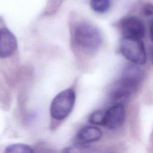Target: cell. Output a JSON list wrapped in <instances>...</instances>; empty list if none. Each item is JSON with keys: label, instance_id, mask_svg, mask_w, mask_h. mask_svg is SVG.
I'll return each mask as SVG.
<instances>
[{"label": "cell", "instance_id": "3957f363", "mask_svg": "<svg viewBox=\"0 0 153 153\" xmlns=\"http://www.w3.org/2000/svg\"><path fill=\"white\" fill-rule=\"evenodd\" d=\"M76 99L75 91L72 88H66L59 93L53 99L50 114L57 121L65 119L72 111Z\"/></svg>", "mask_w": 153, "mask_h": 153}, {"label": "cell", "instance_id": "8fae6325", "mask_svg": "<svg viewBox=\"0 0 153 153\" xmlns=\"http://www.w3.org/2000/svg\"><path fill=\"white\" fill-rule=\"evenodd\" d=\"M104 120V112L97 110L94 111L89 117L88 121L94 125H103Z\"/></svg>", "mask_w": 153, "mask_h": 153}, {"label": "cell", "instance_id": "8992f818", "mask_svg": "<svg viewBox=\"0 0 153 153\" xmlns=\"http://www.w3.org/2000/svg\"><path fill=\"white\" fill-rule=\"evenodd\" d=\"M123 37L142 39L145 36V27L139 18L130 16L124 18L120 23Z\"/></svg>", "mask_w": 153, "mask_h": 153}, {"label": "cell", "instance_id": "6da1fadb", "mask_svg": "<svg viewBox=\"0 0 153 153\" xmlns=\"http://www.w3.org/2000/svg\"><path fill=\"white\" fill-rule=\"evenodd\" d=\"M69 23L71 47L76 57L99 49L102 37L97 27L85 20L78 19L76 14L70 17Z\"/></svg>", "mask_w": 153, "mask_h": 153}, {"label": "cell", "instance_id": "9a60e30c", "mask_svg": "<svg viewBox=\"0 0 153 153\" xmlns=\"http://www.w3.org/2000/svg\"><path fill=\"white\" fill-rule=\"evenodd\" d=\"M152 64H153V48H152Z\"/></svg>", "mask_w": 153, "mask_h": 153}, {"label": "cell", "instance_id": "52a82bcc", "mask_svg": "<svg viewBox=\"0 0 153 153\" xmlns=\"http://www.w3.org/2000/svg\"><path fill=\"white\" fill-rule=\"evenodd\" d=\"M126 111L124 105L117 103L111 106L104 112L103 126L109 129H116L120 127L125 120Z\"/></svg>", "mask_w": 153, "mask_h": 153}, {"label": "cell", "instance_id": "7a4b0ae2", "mask_svg": "<svg viewBox=\"0 0 153 153\" xmlns=\"http://www.w3.org/2000/svg\"><path fill=\"white\" fill-rule=\"evenodd\" d=\"M142 72L137 65H128L123 71L121 77L115 83L111 91L114 100L127 97L137 88Z\"/></svg>", "mask_w": 153, "mask_h": 153}, {"label": "cell", "instance_id": "9c48e42d", "mask_svg": "<svg viewBox=\"0 0 153 153\" xmlns=\"http://www.w3.org/2000/svg\"><path fill=\"white\" fill-rule=\"evenodd\" d=\"M3 153H33V150L28 145L14 143L7 146Z\"/></svg>", "mask_w": 153, "mask_h": 153}, {"label": "cell", "instance_id": "30bf717a", "mask_svg": "<svg viewBox=\"0 0 153 153\" xmlns=\"http://www.w3.org/2000/svg\"><path fill=\"white\" fill-rule=\"evenodd\" d=\"M90 7L97 13H104L108 11L111 6L110 0H90Z\"/></svg>", "mask_w": 153, "mask_h": 153}, {"label": "cell", "instance_id": "4fadbf2b", "mask_svg": "<svg viewBox=\"0 0 153 153\" xmlns=\"http://www.w3.org/2000/svg\"><path fill=\"white\" fill-rule=\"evenodd\" d=\"M143 13L146 16H153V5L146 4L143 7Z\"/></svg>", "mask_w": 153, "mask_h": 153}, {"label": "cell", "instance_id": "ba28073f", "mask_svg": "<svg viewBox=\"0 0 153 153\" xmlns=\"http://www.w3.org/2000/svg\"><path fill=\"white\" fill-rule=\"evenodd\" d=\"M102 135V130L97 127L89 126L81 128L76 135L79 144H87L97 141Z\"/></svg>", "mask_w": 153, "mask_h": 153}, {"label": "cell", "instance_id": "5bb4252c", "mask_svg": "<svg viewBox=\"0 0 153 153\" xmlns=\"http://www.w3.org/2000/svg\"><path fill=\"white\" fill-rule=\"evenodd\" d=\"M149 33L151 39L153 41V17L151 19L149 23Z\"/></svg>", "mask_w": 153, "mask_h": 153}, {"label": "cell", "instance_id": "7c38bea8", "mask_svg": "<svg viewBox=\"0 0 153 153\" xmlns=\"http://www.w3.org/2000/svg\"><path fill=\"white\" fill-rule=\"evenodd\" d=\"M84 148L81 144L78 146H73L63 149L62 153H82V151Z\"/></svg>", "mask_w": 153, "mask_h": 153}, {"label": "cell", "instance_id": "277c9868", "mask_svg": "<svg viewBox=\"0 0 153 153\" xmlns=\"http://www.w3.org/2000/svg\"><path fill=\"white\" fill-rule=\"evenodd\" d=\"M120 50L123 56L131 63L142 65L146 61V53L142 39L123 37Z\"/></svg>", "mask_w": 153, "mask_h": 153}, {"label": "cell", "instance_id": "5b68a950", "mask_svg": "<svg viewBox=\"0 0 153 153\" xmlns=\"http://www.w3.org/2000/svg\"><path fill=\"white\" fill-rule=\"evenodd\" d=\"M17 47L16 36L0 17V59H7L12 57L16 54Z\"/></svg>", "mask_w": 153, "mask_h": 153}]
</instances>
